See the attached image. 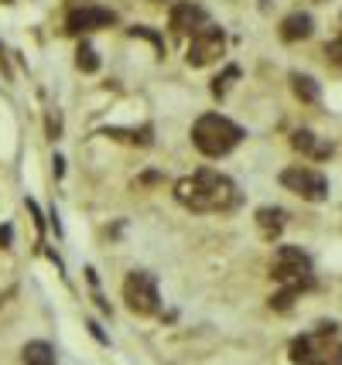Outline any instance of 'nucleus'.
Wrapping results in <instances>:
<instances>
[{
    "label": "nucleus",
    "instance_id": "f257e3e1",
    "mask_svg": "<svg viewBox=\"0 0 342 365\" xmlns=\"http://www.w3.org/2000/svg\"><path fill=\"white\" fill-rule=\"evenodd\" d=\"M175 198L192 212H229L240 205V191L226 175L202 168L192 178H181L175 185Z\"/></svg>",
    "mask_w": 342,
    "mask_h": 365
},
{
    "label": "nucleus",
    "instance_id": "f03ea898",
    "mask_svg": "<svg viewBox=\"0 0 342 365\" xmlns=\"http://www.w3.org/2000/svg\"><path fill=\"white\" fill-rule=\"evenodd\" d=\"M240 140H243V127H236L229 116H219V113L198 116L192 127V143L206 158H226Z\"/></svg>",
    "mask_w": 342,
    "mask_h": 365
},
{
    "label": "nucleus",
    "instance_id": "7ed1b4c3",
    "mask_svg": "<svg viewBox=\"0 0 342 365\" xmlns=\"http://www.w3.org/2000/svg\"><path fill=\"white\" fill-rule=\"evenodd\" d=\"M271 277L284 287H298L305 290L311 287V259L308 253H301L298 246H281L274 253V263H271Z\"/></svg>",
    "mask_w": 342,
    "mask_h": 365
},
{
    "label": "nucleus",
    "instance_id": "20e7f679",
    "mask_svg": "<svg viewBox=\"0 0 342 365\" xmlns=\"http://www.w3.org/2000/svg\"><path fill=\"white\" fill-rule=\"evenodd\" d=\"M223 48H226V34H223V28H216L212 21H206V24L192 34V41H188L185 62L192 65V68H206V65H212L219 55H223Z\"/></svg>",
    "mask_w": 342,
    "mask_h": 365
},
{
    "label": "nucleus",
    "instance_id": "39448f33",
    "mask_svg": "<svg viewBox=\"0 0 342 365\" xmlns=\"http://www.w3.org/2000/svg\"><path fill=\"white\" fill-rule=\"evenodd\" d=\"M124 301H127V307H131L134 314H154L161 307L154 277L144 270L127 273V280H124Z\"/></svg>",
    "mask_w": 342,
    "mask_h": 365
},
{
    "label": "nucleus",
    "instance_id": "423d86ee",
    "mask_svg": "<svg viewBox=\"0 0 342 365\" xmlns=\"http://www.w3.org/2000/svg\"><path fill=\"white\" fill-rule=\"evenodd\" d=\"M281 185L294 195H301L305 202H326L328 198V181L326 175L311 171V168H284L281 171Z\"/></svg>",
    "mask_w": 342,
    "mask_h": 365
},
{
    "label": "nucleus",
    "instance_id": "0eeeda50",
    "mask_svg": "<svg viewBox=\"0 0 342 365\" xmlns=\"http://www.w3.org/2000/svg\"><path fill=\"white\" fill-rule=\"evenodd\" d=\"M116 21L114 11H106V7H79V11H72L66 21V31L69 34H82V31H96V28H110Z\"/></svg>",
    "mask_w": 342,
    "mask_h": 365
},
{
    "label": "nucleus",
    "instance_id": "6e6552de",
    "mask_svg": "<svg viewBox=\"0 0 342 365\" xmlns=\"http://www.w3.org/2000/svg\"><path fill=\"white\" fill-rule=\"evenodd\" d=\"M206 21H209L206 11L198 4H192V0H181V4L171 7V31L175 34H196Z\"/></svg>",
    "mask_w": 342,
    "mask_h": 365
},
{
    "label": "nucleus",
    "instance_id": "1a4fd4ad",
    "mask_svg": "<svg viewBox=\"0 0 342 365\" xmlns=\"http://www.w3.org/2000/svg\"><path fill=\"white\" fill-rule=\"evenodd\" d=\"M311 31H315V21L305 11H294V14L281 21V38L284 41H305V38H311Z\"/></svg>",
    "mask_w": 342,
    "mask_h": 365
},
{
    "label": "nucleus",
    "instance_id": "9d476101",
    "mask_svg": "<svg viewBox=\"0 0 342 365\" xmlns=\"http://www.w3.org/2000/svg\"><path fill=\"white\" fill-rule=\"evenodd\" d=\"M21 359H24V365H55V349L49 341H28Z\"/></svg>",
    "mask_w": 342,
    "mask_h": 365
},
{
    "label": "nucleus",
    "instance_id": "9b49d317",
    "mask_svg": "<svg viewBox=\"0 0 342 365\" xmlns=\"http://www.w3.org/2000/svg\"><path fill=\"white\" fill-rule=\"evenodd\" d=\"M291 89L301 103H318V96H322L318 82L311 79V76H301V72H291Z\"/></svg>",
    "mask_w": 342,
    "mask_h": 365
},
{
    "label": "nucleus",
    "instance_id": "f8f14e48",
    "mask_svg": "<svg viewBox=\"0 0 342 365\" xmlns=\"http://www.w3.org/2000/svg\"><path fill=\"white\" fill-rule=\"evenodd\" d=\"M311 338H315V349L305 365H342V345H318V334Z\"/></svg>",
    "mask_w": 342,
    "mask_h": 365
},
{
    "label": "nucleus",
    "instance_id": "ddd939ff",
    "mask_svg": "<svg viewBox=\"0 0 342 365\" xmlns=\"http://www.w3.org/2000/svg\"><path fill=\"white\" fill-rule=\"evenodd\" d=\"M291 147L294 150H301V154H315V158L332 154V147H315V133H311V130H298V133L291 137Z\"/></svg>",
    "mask_w": 342,
    "mask_h": 365
},
{
    "label": "nucleus",
    "instance_id": "4468645a",
    "mask_svg": "<svg viewBox=\"0 0 342 365\" xmlns=\"http://www.w3.org/2000/svg\"><path fill=\"white\" fill-rule=\"evenodd\" d=\"M257 222H261V229L267 232V236H277L281 229H284V212L281 208H257Z\"/></svg>",
    "mask_w": 342,
    "mask_h": 365
},
{
    "label": "nucleus",
    "instance_id": "2eb2a0df",
    "mask_svg": "<svg viewBox=\"0 0 342 365\" xmlns=\"http://www.w3.org/2000/svg\"><path fill=\"white\" fill-rule=\"evenodd\" d=\"M311 349H315V338L311 334H301V338H294L291 341V362L305 365L311 359Z\"/></svg>",
    "mask_w": 342,
    "mask_h": 365
},
{
    "label": "nucleus",
    "instance_id": "dca6fc26",
    "mask_svg": "<svg viewBox=\"0 0 342 365\" xmlns=\"http://www.w3.org/2000/svg\"><path fill=\"white\" fill-rule=\"evenodd\" d=\"M76 65H79L82 72H96V68H99L96 48H93V45H86V41H82L79 51H76Z\"/></svg>",
    "mask_w": 342,
    "mask_h": 365
},
{
    "label": "nucleus",
    "instance_id": "f3484780",
    "mask_svg": "<svg viewBox=\"0 0 342 365\" xmlns=\"http://www.w3.org/2000/svg\"><path fill=\"white\" fill-rule=\"evenodd\" d=\"M298 294H301L298 287H281L274 297H271V307H274V311H288V307L294 304V297H298Z\"/></svg>",
    "mask_w": 342,
    "mask_h": 365
},
{
    "label": "nucleus",
    "instance_id": "a211bd4d",
    "mask_svg": "<svg viewBox=\"0 0 342 365\" xmlns=\"http://www.w3.org/2000/svg\"><path fill=\"white\" fill-rule=\"evenodd\" d=\"M326 58H328V65H336L342 72V38H336V41H328L326 45Z\"/></svg>",
    "mask_w": 342,
    "mask_h": 365
},
{
    "label": "nucleus",
    "instance_id": "6ab92c4d",
    "mask_svg": "<svg viewBox=\"0 0 342 365\" xmlns=\"http://www.w3.org/2000/svg\"><path fill=\"white\" fill-rule=\"evenodd\" d=\"M236 76H240V68H236V65H229L226 72H223V79H216V82H212V93H216V96H223V93H226V86H229V79H236Z\"/></svg>",
    "mask_w": 342,
    "mask_h": 365
},
{
    "label": "nucleus",
    "instance_id": "aec40b11",
    "mask_svg": "<svg viewBox=\"0 0 342 365\" xmlns=\"http://www.w3.org/2000/svg\"><path fill=\"white\" fill-rule=\"evenodd\" d=\"M11 239H14L11 225H0V250H7V246H11Z\"/></svg>",
    "mask_w": 342,
    "mask_h": 365
}]
</instances>
